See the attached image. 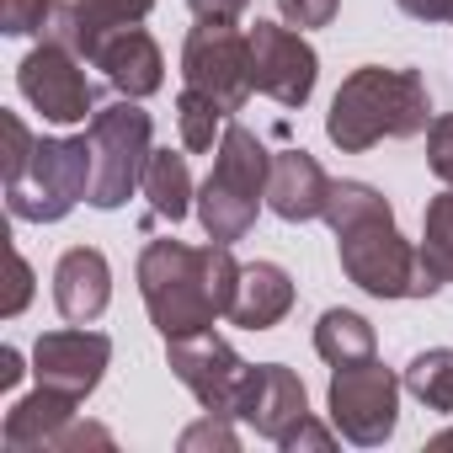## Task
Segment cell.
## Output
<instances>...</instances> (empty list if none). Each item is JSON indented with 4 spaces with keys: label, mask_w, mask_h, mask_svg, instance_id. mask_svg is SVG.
Here are the masks:
<instances>
[{
    "label": "cell",
    "mask_w": 453,
    "mask_h": 453,
    "mask_svg": "<svg viewBox=\"0 0 453 453\" xmlns=\"http://www.w3.org/2000/svg\"><path fill=\"white\" fill-rule=\"evenodd\" d=\"M267 176H273V155L262 150V139L246 123H224L213 171L197 192V219L208 241L219 246L246 241V230L257 224V203L267 197Z\"/></svg>",
    "instance_id": "cell-4"
},
{
    "label": "cell",
    "mask_w": 453,
    "mask_h": 453,
    "mask_svg": "<svg viewBox=\"0 0 453 453\" xmlns=\"http://www.w3.org/2000/svg\"><path fill=\"white\" fill-rule=\"evenodd\" d=\"M112 299V267L96 246H70L54 267V304L70 326H91Z\"/></svg>",
    "instance_id": "cell-17"
},
{
    "label": "cell",
    "mask_w": 453,
    "mask_h": 453,
    "mask_svg": "<svg viewBox=\"0 0 453 453\" xmlns=\"http://www.w3.org/2000/svg\"><path fill=\"white\" fill-rule=\"evenodd\" d=\"M426 411H453V347H432V352H416L405 379H400Z\"/></svg>",
    "instance_id": "cell-23"
},
{
    "label": "cell",
    "mask_w": 453,
    "mask_h": 453,
    "mask_svg": "<svg viewBox=\"0 0 453 453\" xmlns=\"http://www.w3.org/2000/svg\"><path fill=\"white\" fill-rule=\"evenodd\" d=\"M241 283V262L230 246H181V241H150L139 257V294L150 310V326L176 342L192 331H208L219 315H230Z\"/></svg>",
    "instance_id": "cell-2"
},
{
    "label": "cell",
    "mask_w": 453,
    "mask_h": 453,
    "mask_svg": "<svg viewBox=\"0 0 453 453\" xmlns=\"http://www.w3.org/2000/svg\"><path fill=\"white\" fill-rule=\"evenodd\" d=\"M331 442H336V426H320L315 416H304V421H299V426H294V432L278 442V448H288V453H299V448H315V453H326Z\"/></svg>",
    "instance_id": "cell-29"
},
{
    "label": "cell",
    "mask_w": 453,
    "mask_h": 453,
    "mask_svg": "<svg viewBox=\"0 0 453 453\" xmlns=\"http://www.w3.org/2000/svg\"><path fill=\"white\" fill-rule=\"evenodd\" d=\"M181 448H187V453H192V448H224V453H235V448H241V437L230 432V416H213V411H208L197 426H187V432H181Z\"/></svg>",
    "instance_id": "cell-27"
},
{
    "label": "cell",
    "mask_w": 453,
    "mask_h": 453,
    "mask_svg": "<svg viewBox=\"0 0 453 453\" xmlns=\"http://www.w3.org/2000/svg\"><path fill=\"white\" fill-rule=\"evenodd\" d=\"M54 6H59V0H0V33H12V38L49 33Z\"/></svg>",
    "instance_id": "cell-25"
},
{
    "label": "cell",
    "mask_w": 453,
    "mask_h": 453,
    "mask_svg": "<svg viewBox=\"0 0 453 453\" xmlns=\"http://www.w3.org/2000/svg\"><path fill=\"white\" fill-rule=\"evenodd\" d=\"M27 299H33V267L12 251V299H6V315H22Z\"/></svg>",
    "instance_id": "cell-31"
},
{
    "label": "cell",
    "mask_w": 453,
    "mask_h": 453,
    "mask_svg": "<svg viewBox=\"0 0 453 453\" xmlns=\"http://www.w3.org/2000/svg\"><path fill=\"white\" fill-rule=\"evenodd\" d=\"M432 448H453V432H437V437H432Z\"/></svg>",
    "instance_id": "cell-34"
},
{
    "label": "cell",
    "mask_w": 453,
    "mask_h": 453,
    "mask_svg": "<svg viewBox=\"0 0 453 453\" xmlns=\"http://www.w3.org/2000/svg\"><path fill=\"white\" fill-rule=\"evenodd\" d=\"M310 416V395H304V379L283 363H257L251 368V384L241 395V421L257 426V437L267 442H283L299 421Z\"/></svg>",
    "instance_id": "cell-13"
},
{
    "label": "cell",
    "mask_w": 453,
    "mask_h": 453,
    "mask_svg": "<svg viewBox=\"0 0 453 453\" xmlns=\"http://www.w3.org/2000/svg\"><path fill=\"white\" fill-rule=\"evenodd\" d=\"M187 6H192V17L197 22H241L246 17V6H251V0H187Z\"/></svg>",
    "instance_id": "cell-30"
},
{
    "label": "cell",
    "mask_w": 453,
    "mask_h": 453,
    "mask_svg": "<svg viewBox=\"0 0 453 453\" xmlns=\"http://www.w3.org/2000/svg\"><path fill=\"white\" fill-rule=\"evenodd\" d=\"M421 128H432V91L416 70L363 65L336 86L326 112V134L347 155H363L379 139H411Z\"/></svg>",
    "instance_id": "cell-3"
},
{
    "label": "cell",
    "mask_w": 453,
    "mask_h": 453,
    "mask_svg": "<svg viewBox=\"0 0 453 453\" xmlns=\"http://www.w3.org/2000/svg\"><path fill=\"white\" fill-rule=\"evenodd\" d=\"M91 65L123 91V96H155L160 91V81H165V59H160V49H155V38L134 22V27H118V33H107L102 43H96V54H91Z\"/></svg>",
    "instance_id": "cell-15"
},
{
    "label": "cell",
    "mask_w": 453,
    "mask_h": 453,
    "mask_svg": "<svg viewBox=\"0 0 453 453\" xmlns=\"http://www.w3.org/2000/svg\"><path fill=\"white\" fill-rule=\"evenodd\" d=\"M426 165H432L437 181L453 187V112L432 118V128H426Z\"/></svg>",
    "instance_id": "cell-26"
},
{
    "label": "cell",
    "mask_w": 453,
    "mask_h": 453,
    "mask_svg": "<svg viewBox=\"0 0 453 453\" xmlns=\"http://www.w3.org/2000/svg\"><path fill=\"white\" fill-rule=\"evenodd\" d=\"M326 224L336 230L342 273L363 294H373V299H426L437 288L421 267V251L400 235L395 208L368 181H331Z\"/></svg>",
    "instance_id": "cell-1"
},
{
    "label": "cell",
    "mask_w": 453,
    "mask_h": 453,
    "mask_svg": "<svg viewBox=\"0 0 453 453\" xmlns=\"http://www.w3.org/2000/svg\"><path fill=\"white\" fill-rule=\"evenodd\" d=\"M224 112L213 96H203V91H192V86H181V96H176V128H181V150H192V155H203V150H213V139H224Z\"/></svg>",
    "instance_id": "cell-24"
},
{
    "label": "cell",
    "mask_w": 453,
    "mask_h": 453,
    "mask_svg": "<svg viewBox=\"0 0 453 453\" xmlns=\"http://www.w3.org/2000/svg\"><path fill=\"white\" fill-rule=\"evenodd\" d=\"M165 357H171V373L197 395L203 411H213V416H241V395L251 384V363H241L235 347L224 342L213 326L165 342Z\"/></svg>",
    "instance_id": "cell-9"
},
{
    "label": "cell",
    "mask_w": 453,
    "mask_h": 453,
    "mask_svg": "<svg viewBox=\"0 0 453 453\" xmlns=\"http://www.w3.org/2000/svg\"><path fill=\"white\" fill-rule=\"evenodd\" d=\"M75 405H81V400H70V395L38 384V395L17 400V405L6 411V426H0V437H6L12 453H22V448H54V437L75 421Z\"/></svg>",
    "instance_id": "cell-19"
},
{
    "label": "cell",
    "mask_w": 453,
    "mask_h": 453,
    "mask_svg": "<svg viewBox=\"0 0 453 453\" xmlns=\"http://www.w3.org/2000/svg\"><path fill=\"white\" fill-rule=\"evenodd\" d=\"M326 197H331V176L320 171V160L310 150H278L273 155L267 203H273L278 219H288V224L326 219Z\"/></svg>",
    "instance_id": "cell-16"
},
{
    "label": "cell",
    "mask_w": 453,
    "mask_h": 453,
    "mask_svg": "<svg viewBox=\"0 0 453 453\" xmlns=\"http://www.w3.org/2000/svg\"><path fill=\"white\" fill-rule=\"evenodd\" d=\"M336 6H342V0H278V17H283L288 27L310 33V27H326V22L336 17Z\"/></svg>",
    "instance_id": "cell-28"
},
{
    "label": "cell",
    "mask_w": 453,
    "mask_h": 453,
    "mask_svg": "<svg viewBox=\"0 0 453 453\" xmlns=\"http://www.w3.org/2000/svg\"><path fill=\"white\" fill-rule=\"evenodd\" d=\"M400 379L368 357V363H347L331 373V426L357 442V448H379L389 442L395 421H400Z\"/></svg>",
    "instance_id": "cell-7"
},
{
    "label": "cell",
    "mask_w": 453,
    "mask_h": 453,
    "mask_svg": "<svg viewBox=\"0 0 453 453\" xmlns=\"http://www.w3.org/2000/svg\"><path fill=\"white\" fill-rule=\"evenodd\" d=\"M288 310H294V278L278 262H251V267H241V283H235V299H230L224 320L241 331H273Z\"/></svg>",
    "instance_id": "cell-18"
},
{
    "label": "cell",
    "mask_w": 453,
    "mask_h": 453,
    "mask_svg": "<svg viewBox=\"0 0 453 453\" xmlns=\"http://www.w3.org/2000/svg\"><path fill=\"white\" fill-rule=\"evenodd\" d=\"M421 267H426V278L442 288V283H453V187L448 192H437L432 203H426V219H421Z\"/></svg>",
    "instance_id": "cell-22"
},
{
    "label": "cell",
    "mask_w": 453,
    "mask_h": 453,
    "mask_svg": "<svg viewBox=\"0 0 453 453\" xmlns=\"http://www.w3.org/2000/svg\"><path fill=\"white\" fill-rule=\"evenodd\" d=\"M181 81L203 96H213L224 112H241L246 96L257 91L251 75V38L235 33L230 22H197L181 49Z\"/></svg>",
    "instance_id": "cell-8"
},
{
    "label": "cell",
    "mask_w": 453,
    "mask_h": 453,
    "mask_svg": "<svg viewBox=\"0 0 453 453\" xmlns=\"http://www.w3.org/2000/svg\"><path fill=\"white\" fill-rule=\"evenodd\" d=\"M107 363H112V342L102 331H86V326H75V331H43L38 347H33L38 384L43 389H59L70 400H86L102 384Z\"/></svg>",
    "instance_id": "cell-12"
},
{
    "label": "cell",
    "mask_w": 453,
    "mask_h": 453,
    "mask_svg": "<svg viewBox=\"0 0 453 453\" xmlns=\"http://www.w3.org/2000/svg\"><path fill=\"white\" fill-rule=\"evenodd\" d=\"M86 134H91V155H96L86 203L91 208H123L139 192L144 165H150V134H155L150 128V112L134 96H123V102L91 112V128Z\"/></svg>",
    "instance_id": "cell-6"
},
{
    "label": "cell",
    "mask_w": 453,
    "mask_h": 453,
    "mask_svg": "<svg viewBox=\"0 0 453 453\" xmlns=\"http://www.w3.org/2000/svg\"><path fill=\"white\" fill-rule=\"evenodd\" d=\"M139 192L150 197V213H155V219L181 224L187 208H192V171H187V155H176V150H150V165H144Z\"/></svg>",
    "instance_id": "cell-20"
},
{
    "label": "cell",
    "mask_w": 453,
    "mask_h": 453,
    "mask_svg": "<svg viewBox=\"0 0 453 453\" xmlns=\"http://www.w3.org/2000/svg\"><path fill=\"white\" fill-rule=\"evenodd\" d=\"M315 352L331 363V368H347V363H368L379 357V342H373V326L352 310H326L320 326H315Z\"/></svg>",
    "instance_id": "cell-21"
},
{
    "label": "cell",
    "mask_w": 453,
    "mask_h": 453,
    "mask_svg": "<svg viewBox=\"0 0 453 453\" xmlns=\"http://www.w3.org/2000/svg\"><path fill=\"white\" fill-rule=\"evenodd\" d=\"M150 12H155V0H65V6H54L43 38H54V43H65L70 54L91 59L107 33L134 27V22H144Z\"/></svg>",
    "instance_id": "cell-14"
},
{
    "label": "cell",
    "mask_w": 453,
    "mask_h": 453,
    "mask_svg": "<svg viewBox=\"0 0 453 453\" xmlns=\"http://www.w3.org/2000/svg\"><path fill=\"white\" fill-rule=\"evenodd\" d=\"M246 38H251L257 91L273 96L278 107H304L315 96V75H320V59L304 43V33L288 27V22H257Z\"/></svg>",
    "instance_id": "cell-11"
},
{
    "label": "cell",
    "mask_w": 453,
    "mask_h": 453,
    "mask_svg": "<svg viewBox=\"0 0 453 453\" xmlns=\"http://www.w3.org/2000/svg\"><path fill=\"white\" fill-rule=\"evenodd\" d=\"M81 65H86L81 54H70L65 43L43 38V43L22 59L17 86H22V96H27L49 123H86V112H96V86H91V75H86Z\"/></svg>",
    "instance_id": "cell-10"
},
{
    "label": "cell",
    "mask_w": 453,
    "mask_h": 453,
    "mask_svg": "<svg viewBox=\"0 0 453 453\" xmlns=\"http://www.w3.org/2000/svg\"><path fill=\"white\" fill-rule=\"evenodd\" d=\"M22 379V357H17V347H0V389H12Z\"/></svg>",
    "instance_id": "cell-33"
},
{
    "label": "cell",
    "mask_w": 453,
    "mask_h": 453,
    "mask_svg": "<svg viewBox=\"0 0 453 453\" xmlns=\"http://www.w3.org/2000/svg\"><path fill=\"white\" fill-rule=\"evenodd\" d=\"M91 134L81 139H38L27 165L6 181V208L27 224H59L91 192Z\"/></svg>",
    "instance_id": "cell-5"
},
{
    "label": "cell",
    "mask_w": 453,
    "mask_h": 453,
    "mask_svg": "<svg viewBox=\"0 0 453 453\" xmlns=\"http://www.w3.org/2000/svg\"><path fill=\"white\" fill-rule=\"evenodd\" d=\"M395 6L416 22H453V0H395Z\"/></svg>",
    "instance_id": "cell-32"
}]
</instances>
